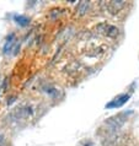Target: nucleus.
Instances as JSON below:
<instances>
[{
  "label": "nucleus",
  "instance_id": "f257e3e1",
  "mask_svg": "<svg viewBox=\"0 0 139 146\" xmlns=\"http://www.w3.org/2000/svg\"><path fill=\"white\" fill-rule=\"evenodd\" d=\"M129 95H127V93H123V95H120L118 97H116L113 101H111L110 103L106 104V108H120L122 107L123 104L127 102V101L129 100Z\"/></svg>",
  "mask_w": 139,
  "mask_h": 146
},
{
  "label": "nucleus",
  "instance_id": "f03ea898",
  "mask_svg": "<svg viewBox=\"0 0 139 146\" xmlns=\"http://www.w3.org/2000/svg\"><path fill=\"white\" fill-rule=\"evenodd\" d=\"M14 44H15V35H14V33H11V35L9 36V37H7L5 44H4V48H3L4 54H9L10 52L13 50Z\"/></svg>",
  "mask_w": 139,
  "mask_h": 146
},
{
  "label": "nucleus",
  "instance_id": "7ed1b4c3",
  "mask_svg": "<svg viewBox=\"0 0 139 146\" xmlns=\"http://www.w3.org/2000/svg\"><path fill=\"white\" fill-rule=\"evenodd\" d=\"M14 21L17 23V25L25 27V26H27L28 23H30V19H28L27 16H25V15H15L14 16Z\"/></svg>",
  "mask_w": 139,
  "mask_h": 146
},
{
  "label": "nucleus",
  "instance_id": "20e7f679",
  "mask_svg": "<svg viewBox=\"0 0 139 146\" xmlns=\"http://www.w3.org/2000/svg\"><path fill=\"white\" fill-rule=\"evenodd\" d=\"M105 27V33L108 35V36H116L117 35V28L114 26H111V25H104Z\"/></svg>",
  "mask_w": 139,
  "mask_h": 146
},
{
  "label": "nucleus",
  "instance_id": "39448f33",
  "mask_svg": "<svg viewBox=\"0 0 139 146\" xmlns=\"http://www.w3.org/2000/svg\"><path fill=\"white\" fill-rule=\"evenodd\" d=\"M3 143H4V136L1 135V134H0V146L3 145Z\"/></svg>",
  "mask_w": 139,
  "mask_h": 146
}]
</instances>
